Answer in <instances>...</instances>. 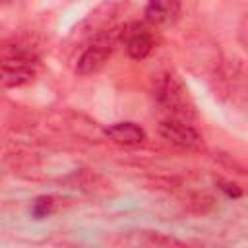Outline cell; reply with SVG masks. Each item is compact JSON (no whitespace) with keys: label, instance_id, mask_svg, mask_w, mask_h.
<instances>
[{"label":"cell","instance_id":"6","mask_svg":"<svg viewBox=\"0 0 248 248\" xmlns=\"http://www.w3.org/2000/svg\"><path fill=\"white\" fill-rule=\"evenodd\" d=\"M180 8H182L180 0H147L143 8V16L151 25L163 27L178 19Z\"/></svg>","mask_w":248,"mask_h":248},{"label":"cell","instance_id":"5","mask_svg":"<svg viewBox=\"0 0 248 248\" xmlns=\"http://www.w3.org/2000/svg\"><path fill=\"white\" fill-rule=\"evenodd\" d=\"M159 134L163 136V140H167L169 143H172L174 147L186 149V151H196L203 145L200 132L186 120L180 118H165L159 122Z\"/></svg>","mask_w":248,"mask_h":248},{"label":"cell","instance_id":"9","mask_svg":"<svg viewBox=\"0 0 248 248\" xmlns=\"http://www.w3.org/2000/svg\"><path fill=\"white\" fill-rule=\"evenodd\" d=\"M147 236L145 238H140L138 242L140 244H147V246H182L184 242L182 240H178V238H174V236H167V234H163V232H145Z\"/></svg>","mask_w":248,"mask_h":248},{"label":"cell","instance_id":"7","mask_svg":"<svg viewBox=\"0 0 248 248\" xmlns=\"http://www.w3.org/2000/svg\"><path fill=\"white\" fill-rule=\"evenodd\" d=\"M105 136L118 145H141L145 141V130L136 122H116L105 128Z\"/></svg>","mask_w":248,"mask_h":248},{"label":"cell","instance_id":"3","mask_svg":"<svg viewBox=\"0 0 248 248\" xmlns=\"http://www.w3.org/2000/svg\"><path fill=\"white\" fill-rule=\"evenodd\" d=\"M120 29L122 27L93 37V41L85 46V50L78 58V64H76V74L78 76L97 74L107 64V60L110 58V54L114 50V45L120 39Z\"/></svg>","mask_w":248,"mask_h":248},{"label":"cell","instance_id":"1","mask_svg":"<svg viewBox=\"0 0 248 248\" xmlns=\"http://www.w3.org/2000/svg\"><path fill=\"white\" fill-rule=\"evenodd\" d=\"M153 97L159 108L169 118L190 120L194 116V103L188 87L174 72H161L153 81Z\"/></svg>","mask_w":248,"mask_h":248},{"label":"cell","instance_id":"2","mask_svg":"<svg viewBox=\"0 0 248 248\" xmlns=\"http://www.w3.org/2000/svg\"><path fill=\"white\" fill-rule=\"evenodd\" d=\"M37 76V56L27 46H10L0 52V89L21 87Z\"/></svg>","mask_w":248,"mask_h":248},{"label":"cell","instance_id":"8","mask_svg":"<svg viewBox=\"0 0 248 248\" xmlns=\"http://www.w3.org/2000/svg\"><path fill=\"white\" fill-rule=\"evenodd\" d=\"M54 200H56L54 196H39V198L33 202V205H31V215H33L35 219L48 217V215L54 211V205H56Z\"/></svg>","mask_w":248,"mask_h":248},{"label":"cell","instance_id":"4","mask_svg":"<svg viewBox=\"0 0 248 248\" xmlns=\"http://www.w3.org/2000/svg\"><path fill=\"white\" fill-rule=\"evenodd\" d=\"M118 43L124 45L126 54L132 60H143L149 56V52L155 46V37L151 33V29L145 23L134 21V23H126L120 29V39Z\"/></svg>","mask_w":248,"mask_h":248}]
</instances>
